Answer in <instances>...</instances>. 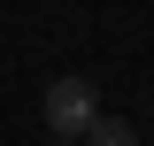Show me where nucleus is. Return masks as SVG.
Segmentation results:
<instances>
[{
	"instance_id": "1",
	"label": "nucleus",
	"mask_w": 154,
	"mask_h": 146,
	"mask_svg": "<svg viewBox=\"0 0 154 146\" xmlns=\"http://www.w3.org/2000/svg\"><path fill=\"white\" fill-rule=\"evenodd\" d=\"M38 115H46V131H54V138H85V123L100 115L93 77H54V85H46V100H38Z\"/></svg>"
},
{
	"instance_id": "3",
	"label": "nucleus",
	"mask_w": 154,
	"mask_h": 146,
	"mask_svg": "<svg viewBox=\"0 0 154 146\" xmlns=\"http://www.w3.org/2000/svg\"><path fill=\"white\" fill-rule=\"evenodd\" d=\"M46 146H77V138H46Z\"/></svg>"
},
{
	"instance_id": "2",
	"label": "nucleus",
	"mask_w": 154,
	"mask_h": 146,
	"mask_svg": "<svg viewBox=\"0 0 154 146\" xmlns=\"http://www.w3.org/2000/svg\"><path fill=\"white\" fill-rule=\"evenodd\" d=\"M77 146H139V131L123 123V115H93V123H85V138Z\"/></svg>"
}]
</instances>
